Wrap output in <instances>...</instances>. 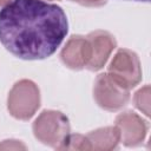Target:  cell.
Masks as SVG:
<instances>
[{
    "mask_svg": "<svg viewBox=\"0 0 151 151\" xmlns=\"http://www.w3.org/2000/svg\"><path fill=\"white\" fill-rule=\"evenodd\" d=\"M68 33L64 9L45 0H9L0 9V42L15 57H51Z\"/></svg>",
    "mask_w": 151,
    "mask_h": 151,
    "instance_id": "6da1fadb",
    "label": "cell"
},
{
    "mask_svg": "<svg viewBox=\"0 0 151 151\" xmlns=\"http://www.w3.org/2000/svg\"><path fill=\"white\" fill-rule=\"evenodd\" d=\"M134 1H145V2H147L149 0H134Z\"/></svg>",
    "mask_w": 151,
    "mask_h": 151,
    "instance_id": "7a4b0ae2",
    "label": "cell"
}]
</instances>
